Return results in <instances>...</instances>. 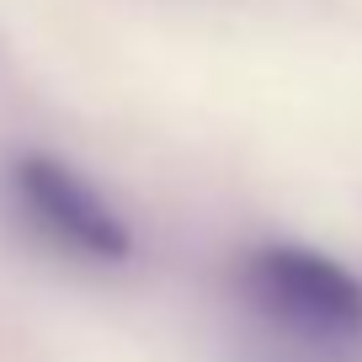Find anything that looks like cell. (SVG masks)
<instances>
[{
    "label": "cell",
    "instance_id": "obj_1",
    "mask_svg": "<svg viewBox=\"0 0 362 362\" xmlns=\"http://www.w3.org/2000/svg\"><path fill=\"white\" fill-rule=\"evenodd\" d=\"M6 187H11V208L22 214V224L33 235H43L54 250L90 261V267H123L134 256L128 218L69 160L43 155V149H22L6 165Z\"/></svg>",
    "mask_w": 362,
    "mask_h": 362
},
{
    "label": "cell",
    "instance_id": "obj_2",
    "mask_svg": "<svg viewBox=\"0 0 362 362\" xmlns=\"http://www.w3.org/2000/svg\"><path fill=\"white\" fill-rule=\"evenodd\" d=\"M240 288L261 315L288 330L325 341L362 336V277L315 245L293 240L256 245L240 261Z\"/></svg>",
    "mask_w": 362,
    "mask_h": 362
}]
</instances>
